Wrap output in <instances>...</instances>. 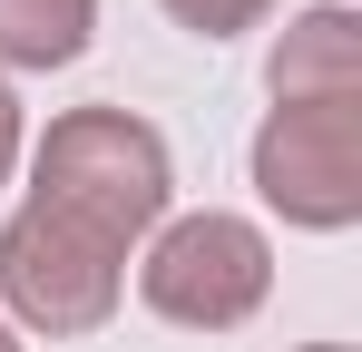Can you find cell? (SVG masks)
I'll return each mask as SVG.
<instances>
[{
	"instance_id": "277c9868",
	"label": "cell",
	"mask_w": 362,
	"mask_h": 352,
	"mask_svg": "<svg viewBox=\"0 0 362 352\" xmlns=\"http://www.w3.org/2000/svg\"><path fill=\"white\" fill-rule=\"evenodd\" d=\"M118 293H127V254L88 245L78 225L40 216V206H20V216L0 225V303H10L20 333L78 343V333H98V323L118 313Z\"/></svg>"
},
{
	"instance_id": "6da1fadb",
	"label": "cell",
	"mask_w": 362,
	"mask_h": 352,
	"mask_svg": "<svg viewBox=\"0 0 362 352\" xmlns=\"http://www.w3.org/2000/svg\"><path fill=\"white\" fill-rule=\"evenodd\" d=\"M30 206L78 225L108 254H137L177 206V157L147 117L127 108H69L49 117V137L30 147Z\"/></svg>"
},
{
	"instance_id": "5b68a950",
	"label": "cell",
	"mask_w": 362,
	"mask_h": 352,
	"mask_svg": "<svg viewBox=\"0 0 362 352\" xmlns=\"http://www.w3.org/2000/svg\"><path fill=\"white\" fill-rule=\"evenodd\" d=\"M264 88L274 108H303V98H362V20L343 0H313L274 30L264 49Z\"/></svg>"
},
{
	"instance_id": "8992f818",
	"label": "cell",
	"mask_w": 362,
	"mask_h": 352,
	"mask_svg": "<svg viewBox=\"0 0 362 352\" xmlns=\"http://www.w3.org/2000/svg\"><path fill=\"white\" fill-rule=\"evenodd\" d=\"M98 40V0H0V78L10 69H69Z\"/></svg>"
},
{
	"instance_id": "9c48e42d",
	"label": "cell",
	"mask_w": 362,
	"mask_h": 352,
	"mask_svg": "<svg viewBox=\"0 0 362 352\" xmlns=\"http://www.w3.org/2000/svg\"><path fill=\"white\" fill-rule=\"evenodd\" d=\"M294 352H353V343H294Z\"/></svg>"
},
{
	"instance_id": "ba28073f",
	"label": "cell",
	"mask_w": 362,
	"mask_h": 352,
	"mask_svg": "<svg viewBox=\"0 0 362 352\" xmlns=\"http://www.w3.org/2000/svg\"><path fill=\"white\" fill-rule=\"evenodd\" d=\"M20 147H30V127H20V98H10V78H0V186L20 167Z\"/></svg>"
},
{
	"instance_id": "52a82bcc",
	"label": "cell",
	"mask_w": 362,
	"mask_h": 352,
	"mask_svg": "<svg viewBox=\"0 0 362 352\" xmlns=\"http://www.w3.org/2000/svg\"><path fill=\"white\" fill-rule=\"evenodd\" d=\"M177 30H196V40H235V30H264L274 20V0H157Z\"/></svg>"
},
{
	"instance_id": "7a4b0ae2",
	"label": "cell",
	"mask_w": 362,
	"mask_h": 352,
	"mask_svg": "<svg viewBox=\"0 0 362 352\" xmlns=\"http://www.w3.org/2000/svg\"><path fill=\"white\" fill-rule=\"evenodd\" d=\"M137 293L177 333H235L274 293V245H264L255 216H226V206L167 216L147 235V254H137Z\"/></svg>"
},
{
	"instance_id": "3957f363",
	"label": "cell",
	"mask_w": 362,
	"mask_h": 352,
	"mask_svg": "<svg viewBox=\"0 0 362 352\" xmlns=\"http://www.w3.org/2000/svg\"><path fill=\"white\" fill-rule=\"evenodd\" d=\"M255 196L303 235L362 225V98L264 108V127H255Z\"/></svg>"
},
{
	"instance_id": "30bf717a",
	"label": "cell",
	"mask_w": 362,
	"mask_h": 352,
	"mask_svg": "<svg viewBox=\"0 0 362 352\" xmlns=\"http://www.w3.org/2000/svg\"><path fill=\"white\" fill-rule=\"evenodd\" d=\"M0 352H20V333H10V323H0Z\"/></svg>"
}]
</instances>
